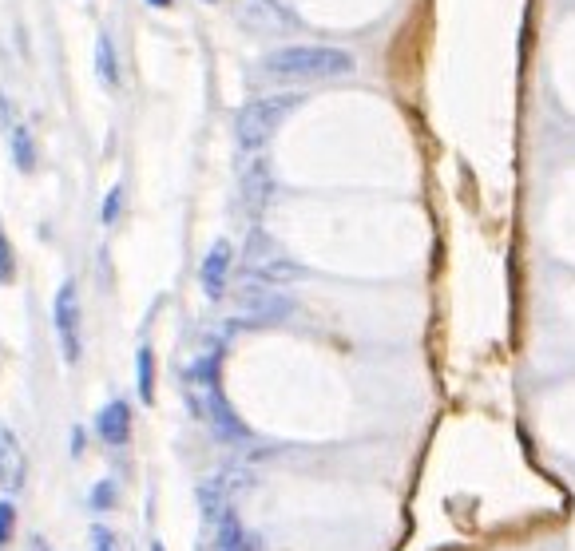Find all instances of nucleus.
Returning <instances> with one entry per match:
<instances>
[{"label": "nucleus", "instance_id": "obj_1", "mask_svg": "<svg viewBox=\"0 0 575 551\" xmlns=\"http://www.w3.org/2000/svg\"><path fill=\"white\" fill-rule=\"evenodd\" d=\"M353 68L357 60L345 48H330V44H290V48H274L270 56H262V76L290 80V84L342 80Z\"/></svg>", "mask_w": 575, "mask_h": 551}, {"label": "nucleus", "instance_id": "obj_2", "mask_svg": "<svg viewBox=\"0 0 575 551\" xmlns=\"http://www.w3.org/2000/svg\"><path fill=\"white\" fill-rule=\"evenodd\" d=\"M187 405L219 441L238 444L250 437L246 425L238 421V413L227 405V397L219 393V365H215V357H199L187 369Z\"/></svg>", "mask_w": 575, "mask_h": 551}, {"label": "nucleus", "instance_id": "obj_3", "mask_svg": "<svg viewBox=\"0 0 575 551\" xmlns=\"http://www.w3.org/2000/svg\"><path fill=\"white\" fill-rule=\"evenodd\" d=\"M298 108H302V96H298V92H274V96L250 100L246 108L238 111V119H234L238 147H242V151H262V147L274 139V131Z\"/></svg>", "mask_w": 575, "mask_h": 551}, {"label": "nucleus", "instance_id": "obj_4", "mask_svg": "<svg viewBox=\"0 0 575 551\" xmlns=\"http://www.w3.org/2000/svg\"><path fill=\"white\" fill-rule=\"evenodd\" d=\"M290 314H294V302L278 286L258 282V278H242L234 286V322H242V326H274V322H286Z\"/></svg>", "mask_w": 575, "mask_h": 551}, {"label": "nucleus", "instance_id": "obj_5", "mask_svg": "<svg viewBox=\"0 0 575 551\" xmlns=\"http://www.w3.org/2000/svg\"><path fill=\"white\" fill-rule=\"evenodd\" d=\"M242 266H246V278H258V282H270V286H282V282H298L306 270L286 254V246L278 238H270L266 230H250L246 238V250H242Z\"/></svg>", "mask_w": 575, "mask_h": 551}, {"label": "nucleus", "instance_id": "obj_6", "mask_svg": "<svg viewBox=\"0 0 575 551\" xmlns=\"http://www.w3.org/2000/svg\"><path fill=\"white\" fill-rule=\"evenodd\" d=\"M246 488H250V472H242V468H227V472L203 480V488H199V508H203V516H207L211 524H219L227 512H234V500H238Z\"/></svg>", "mask_w": 575, "mask_h": 551}, {"label": "nucleus", "instance_id": "obj_7", "mask_svg": "<svg viewBox=\"0 0 575 551\" xmlns=\"http://www.w3.org/2000/svg\"><path fill=\"white\" fill-rule=\"evenodd\" d=\"M56 333H60V349H64V361L68 365H80V353H84V330H80V294H76V282L68 278L56 294Z\"/></svg>", "mask_w": 575, "mask_h": 551}, {"label": "nucleus", "instance_id": "obj_8", "mask_svg": "<svg viewBox=\"0 0 575 551\" xmlns=\"http://www.w3.org/2000/svg\"><path fill=\"white\" fill-rule=\"evenodd\" d=\"M230 270H234V246H230L227 238H219V242L207 250L203 270H199V282H203V290H207L211 302H223V298H227Z\"/></svg>", "mask_w": 575, "mask_h": 551}, {"label": "nucleus", "instance_id": "obj_9", "mask_svg": "<svg viewBox=\"0 0 575 551\" xmlns=\"http://www.w3.org/2000/svg\"><path fill=\"white\" fill-rule=\"evenodd\" d=\"M24 476H28L24 448H20L12 429H0V488H4V492H20V488H24Z\"/></svg>", "mask_w": 575, "mask_h": 551}, {"label": "nucleus", "instance_id": "obj_10", "mask_svg": "<svg viewBox=\"0 0 575 551\" xmlns=\"http://www.w3.org/2000/svg\"><path fill=\"white\" fill-rule=\"evenodd\" d=\"M96 433H100V441L112 444V448L127 444V437H131V409H127V401H112V405L100 409Z\"/></svg>", "mask_w": 575, "mask_h": 551}, {"label": "nucleus", "instance_id": "obj_11", "mask_svg": "<svg viewBox=\"0 0 575 551\" xmlns=\"http://www.w3.org/2000/svg\"><path fill=\"white\" fill-rule=\"evenodd\" d=\"M266 191H270V171H266L262 159H254V167L242 175V195H246V203L258 211V207L266 203Z\"/></svg>", "mask_w": 575, "mask_h": 551}, {"label": "nucleus", "instance_id": "obj_12", "mask_svg": "<svg viewBox=\"0 0 575 551\" xmlns=\"http://www.w3.org/2000/svg\"><path fill=\"white\" fill-rule=\"evenodd\" d=\"M96 72H100V80H104L108 88L119 84V64H115V48H112V36H108V32L96 36Z\"/></svg>", "mask_w": 575, "mask_h": 551}, {"label": "nucleus", "instance_id": "obj_13", "mask_svg": "<svg viewBox=\"0 0 575 551\" xmlns=\"http://www.w3.org/2000/svg\"><path fill=\"white\" fill-rule=\"evenodd\" d=\"M215 551H246V536H242V524H238V516L227 512L223 520H219V540H215Z\"/></svg>", "mask_w": 575, "mask_h": 551}, {"label": "nucleus", "instance_id": "obj_14", "mask_svg": "<svg viewBox=\"0 0 575 551\" xmlns=\"http://www.w3.org/2000/svg\"><path fill=\"white\" fill-rule=\"evenodd\" d=\"M12 159H16V167H20V171H32V167H36L32 135H28L20 123H12Z\"/></svg>", "mask_w": 575, "mask_h": 551}, {"label": "nucleus", "instance_id": "obj_15", "mask_svg": "<svg viewBox=\"0 0 575 551\" xmlns=\"http://www.w3.org/2000/svg\"><path fill=\"white\" fill-rule=\"evenodd\" d=\"M135 365H139V397H143V401H155V357H151L147 345L139 349Z\"/></svg>", "mask_w": 575, "mask_h": 551}, {"label": "nucleus", "instance_id": "obj_16", "mask_svg": "<svg viewBox=\"0 0 575 551\" xmlns=\"http://www.w3.org/2000/svg\"><path fill=\"white\" fill-rule=\"evenodd\" d=\"M92 551H123V544L108 524H92Z\"/></svg>", "mask_w": 575, "mask_h": 551}, {"label": "nucleus", "instance_id": "obj_17", "mask_svg": "<svg viewBox=\"0 0 575 551\" xmlns=\"http://www.w3.org/2000/svg\"><path fill=\"white\" fill-rule=\"evenodd\" d=\"M12 278H16V258H12V246L0 230V282H12Z\"/></svg>", "mask_w": 575, "mask_h": 551}, {"label": "nucleus", "instance_id": "obj_18", "mask_svg": "<svg viewBox=\"0 0 575 551\" xmlns=\"http://www.w3.org/2000/svg\"><path fill=\"white\" fill-rule=\"evenodd\" d=\"M16 532V508L8 500H0V544H8Z\"/></svg>", "mask_w": 575, "mask_h": 551}, {"label": "nucleus", "instance_id": "obj_19", "mask_svg": "<svg viewBox=\"0 0 575 551\" xmlns=\"http://www.w3.org/2000/svg\"><path fill=\"white\" fill-rule=\"evenodd\" d=\"M92 504H96V508H112V504H115V488H112V484H96V492H92Z\"/></svg>", "mask_w": 575, "mask_h": 551}, {"label": "nucleus", "instance_id": "obj_20", "mask_svg": "<svg viewBox=\"0 0 575 551\" xmlns=\"http://www.w3.org/2000/svg\"><path fill=\"white\" fill-rule=\"evenodd\" d=\"M119 203H123V187H112V195H108V203H104V222H115Z\"/></svg>", "mask_w": 575, "mask_h": 551}, {"label": "nucleus", "instance_id": "obj_21", "mask_svg": "<svg viewBox=\"0 0 575 551\" xmlns=\"http://www.w3.org/2000/svg\"><path fill=\"white\" fill-rule=\"evenodd\" d=\"M151 8H171V0H147Z\"/></svg>", "mask_w": 575, "mask_h": 551}, {"label": "nucleus", "instance_id": "obj_22", "mask_svg": "<svg viewBox=\"0 0 575 551\" xmlns=\"http://www.w3.org/2000/svg\"><path fill=\"white\" fill-rule=\"evenodd\" d=\"M151 551H163V544H155V548H151Z\"/></svg>", "mask_w": 575, "mask_h": 551}]
</instances>
